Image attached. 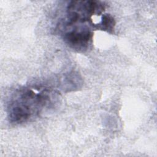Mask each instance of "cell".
Wrapping results in <instances>:
<instances>
[{"mask_svg":"<svg viewBox=\"0 0 157 157\" xmlns=\"http://www.w3.org/2000/svg\"><path fill=\"white\" fill-rule=\"evenodd\" d=\"M115 25V21L112 15L107 13L102 14L101 20L98 24L96 25L98 29L103 31H105L108 33H112L114 30Z\"/></svg>","mask_w":157,"mask_h":157,"instance_id":"obj_4","label":"cell"},{"mask_svg":"<svg viewBox=\"0 0 157 157\" xmlns=\"http://www.w3.org/2000/svg\"><path fill=\"white\" fill-rule=\"evenodd\" d=\"M105 6L98 1H74L67 6V13L69 20L68 25L77 22L92 23L93 15H100L104 10Z\"/></svg>","mask_w":157,"mask_h":157,"instance_id":"obj_2","label":"cell"},{"mask_svg":"<svg viewBox=\"0 0 157 157\" xmlns=\"http://www.w3.org/2000/svg\"><path fill=\"white\" fill-rule=\"evenodd\" d=\"M52 94L46 90L36 92L33 89L23 90L10 104L9 118L12 123H20L28 120L52 104Z\"/></svg>","mask_w":157,"mask_h":157,"instance_id":"obj_1","label":"cell"},{"mask_svg":"<svg viewBox=\"0 0 157 157\" xmlns=\"http://www.w3.org/2000/svg\"><path fill=\"white\" fill-rule=\"evenodd\" d=\"M92 37V33L86 28H76L64 34V40L66 43L77 51L87 50L91 44Z\"/></svg>","mask_w":157,"mask_h":157,"instance_id":"obj_3","label":"cell"}]
</instances>
